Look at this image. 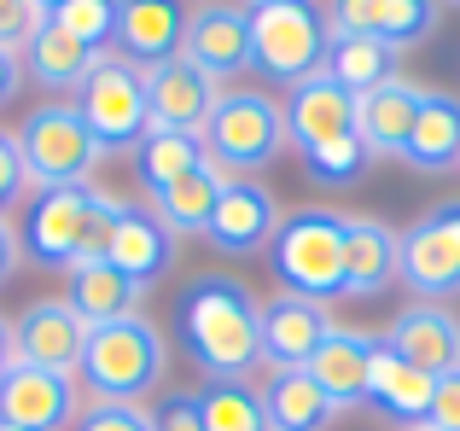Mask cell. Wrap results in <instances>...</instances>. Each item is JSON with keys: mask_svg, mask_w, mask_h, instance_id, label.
<instances>
[{"mask_svg": "<svg viewBox=\"0 0 460 431\" xmlns=\"http://www.w3.org/2000/svg\"><path fill=\"white\" fill-rule=\"evenodd\" d=\"M187 356L210 379H251L262 367V297L239 274H199L175 303Z\"/></svg>", "mask_w": 460, "mask_h": 431, "instance_id": "1", "label": "cell"}, {"mask_svg": "<svg viewBox=\"0 0 460 431\" xmlns=\"http://www.w3.org/2000/svg\"><path fill=\"white\" fill-rule=\"evenodd\" d=\"M111 216H117V193L105 187H53V193H35L30 216H23V257L35 268H53L70 274L82 262L105 257V233H111Z\"/></svg>", "mask_w": 460, "mask_h": 431, "instance_id": "2", "label": "cell"}, {"mask_svg": "<svg viewBox=\"0 0 460 431\" xmlns=\"http://www.w3.org/2000/svg\"><path fill=\"white\" fill-rule=\"evenodd\" d=\"M164 374H169V344L146 315L93 327L88 350H82V367H76L82 391L93 402H140L164 385Z\"/></svg>", "mask_w": 460, "mask_h": 431, "instance_id": "3", "label": "cell"}, {"mask_svg": "<svg viewBox=\"0 0 460 431\" xmlns=\"http://www.w3.org/2000/svg\"><path fill=\"white\" fill-rule=\"evenodd\" d=\"M326 6L314 0H269V6H251V70H262L280 88L321 76L326 70Z\"/></svg>", "mask_w": 460, "mask_h": 431, "instance_id": "4", "label": "cell"}, {"mask_svg": "<svg viewBox=\"0 0 460 431\" xmlns=\"http://www.w3.org/2000/svg\"><path fill=\"white\" fill-rule=\"evenodd\" d=\"M274 274L286 292L314 297V303H338L344 297V216L304 205L292 216H280L274 233Z\"/></svg>", "mask_w": 460, "mask_h": 431, "instance_id": "5", "label": "cell"}, {"mask_svg": "<svg viewBox=\"0 0 460 431\" xmlns=\"http://www.w3.org/2000/svg\"><path fill=\"white\" fill-rule=\"evenodd\" d=\"M18 152H23V170H30L35 193H53V187H88L93 170H100V140L88 135L82 111L70 100H47L23 117L18 128Z\"/></svg>", "mask_w": 460, "mask_h": 431, "instance_id": "6", "label": "cell"}, {"mask_svg": "<svg viewBox=\"0 0 460 431\" xmlns=\"http://www.w3.org/2000/svg\"><path fill=\"white\" fill-rule=\"evenodd\" d=\"M88 123V135L100 140V152H135L152 135V100H146V70L128 65L123 53H100V65L88 70V82L70 100Z\"/></svg>", "mask_w": 460, "mask_h": 431, "instance_id": "7", "label": "cell"}, {"mask_svg": "<svg viewBox=\"0 0 460 431\" xmlns=\"http://www.w3.org/2000/svg\"><path fill=\"white\" fill-rule=\"evenodd\" d=\"M204 158L222 163L227 175H251L269 170L286 152V105H274L257 88H234L216 100L210 123H204Z\"/></svg>", "mask_w": 460, "mask_h": 431, "instance_id": "8", "label": "cell"}, {"mask_svg": "<svg viewBox=\"0 0 460 431\" xmlns=\"http://www.w3.org/2000/svg\"><path fill=\"white\" fill-rule=\"evenodd\" d=\"M396 286H408L420 303L460 297V198L431 205L408 233H396Z\"/></svg>", "mask_w": 460, "mask_h": 431, "instance_id": "9", "label": "cell"}, {"mask_svg": "<svg viewBox=\"0 0 460 431\" xmlns=\"http://www.w3.org/2000/svg\"><path fill=\"white\" fill-rule=\"evenodd\" d=\"M82 414V379L18 362L0 385V420L18 431H70Z\"/></svg>", "mask_w": 460, "mask_h": 431, "instance_id": "10", "label": "cell"}, {"mask_svg": "<svg viewBox=\"0 0 460 431\" xmlns=\"http://www.w3.org/2000/svg\"><path fill=\"white\" fill-rule=\"evenodd\" d=\"M181 58L199 65L210 82L251 70V6L239 0H204L187 12V35H181Z\"/></svg>", "mask_w": 460, "mask_h": 431, "instance_id": "11", "label": "cell"}, {"mask_svg": "<svg viewBox=\"0 0 460 431\" xmlns=\"http://www.w3.org/2000/svg\"><path fill=\"white\" fill-rule=\"evenodd\" d=\"M88 321L70 309V297H35L18 309L12 321V344H18V362L30 367H53V374H76L82 350H88Z\"/></svg>", "mask_w": 460, "mask_h": 431, "instance_id": "12", "label": "cell"}, {"mask_svg": "<svg viewBox=\"0 0 460 431\" xmlns=\"http://www.w3.org/2000/svg\"><path fill=\"white\" fill-rule=\"evenodd\" d=\"M274 233H280V205H274V193L262 181H251V175H234V181L222 187V198H216V216H210V227H204V239H210L222 257H257V251L274 245Z\"/></svg>", "mask_w": 460, "mask_h": 431, "instance_id": "13", "label": "cell"}, {"mask_svg": "<svg viewBox=\"0 0 460 431\" xmlns=\"http://www.w3.org/2000/svg\"><path fill=\"white\" fill-rule=\"evenodd\" d=\"M344 135H356V93L344 82H332L326 70L297 82L292 100H286V146H297V158H309L314 146Z\"/></svg>", "mask_w": 460, "mask_h": 431, "instance_id": "14", "label": "cell"}, {"mask_svg": "<svg viewBox=\"0 0 460 431\" xmlns=\"http://www.w3.org/2000/svg\"><path fill=\"white\" fill-rule=\"evenodd\" d=\"M332 332V309L314 297L280 292L262 303V367H309Z\"/></svg>", "mask_w": 460, "mask_h": 431, "instance_id": "15", "label": "cell"}, {"mask_svg": "<svg viewBox=\"0 0 460 431\" xmlns=\"http://www.w3.org/2000/svg\"><path fill=\"white\" fill-rule=\"evenodd\" d=\"M379 339L391 344L402 362H414L420 374H431V379H443V374L460 367V321H455V309H443V303L396 309L391 327H385Z\"/></svg>", "mask_w": 460, "mask_h": 431, "instance_id": "16", "label": "cell"}, {"mask_svg": "<svg viewBox=\"0 0 460 431\" xmlns=\"http://www.w3.org/2000/svg\"><path fill=\"white\" fill-rule=\"evenodd\" d=\"M175 245H181V239L169 233L164 222H157L152 205H128V198H117L111 233H105V262H117L128 280L152 286V280H164V274H169Z\"/></svg>", "mask_w": 460, "mask_h": 431, "instance_id": "17", "label": "cell"}, {"mask_svg": "<svg viewBox=\"0 0 460 431\" xmlns=\"http://www.w3.org/2000/svg\"><path fill=\"white\" fill-rule=\"evenodd\" d=\"M146 100H152V128L204 135L216 100H222V82H210L199 65H187V58H169V65L146 70Z\"/></svg>", "mask_w": 460, "mask_h": 431, "instance_id": "18", "label": "cell"}, {"mask_svg": "<svg viewBox=\"0 0 460 431\" xmlns=\"http://www.w3.org/2000/svg\"><path fill=\"white\" fill-rule=\"evenodd\" d=\"M181 35H187L181 0H123V6H117V41L111 47L128 65L152 70V65L181 58Z\"/></svg>", "mask_w": 460, "mask_h": 431, "instance_id": "19", "label": "cell"}, {"mask_svg": "<svg viewBox=\"0 0 460 431\" xmlns=\"http://www.w3.org/2000/svg\"><path fill=\"white\" fill-rule=\"evenodd\" d=\"M420 100H426V88L408 82V76H391L385 88L361 93V100H356L361 146H367L373 158H402V152H408V128H414V117H420Z\"/></svg>", "mask_w": 460, "mask_h": 431, "instance_id": "20", "label": "cell"}, {"mask_svg": "<svg viewBox=\"0 0 460 431\" xmlns=\"http://www.w3.org/2000/svg\"><path fill=\"white\" fill-rule=\"evenodd\" d=\"M396 286V233L373 216H344V297H385Z\"/></svg>", "mask_w": 460, "mask_h": 431, "instance_id": "21", "label": "cell"}, {"mask_svg": "<svg viewBox=\"0 0 460 431\" xmlns=\"http://www.w3.org/2000/svg\"><path fill=\"white\" fill-rule=\"evenodd\" d=\"M431 391H438V379L420 374L414 362H402V356L391 350V344H373V367H367V402L379 414H391V420L402 426H426L431 414Z\"/></svg>", "mask_w": 460, "mask_h": 431, "instance_id": "22", "label": "cell"}, {"mask_svg": "<svg viewBox=\"0 0 460 431\" xmlns=\"http://www.w3.org/2000/svg\"><path fill=\"white\" fill-rule=\"evenodd\" d=\"M70 309H76L88 327H111V321H128V315H140V303H146V286L140 280H128L117 262H105V257H93V262H82V268H70Z\"/></svg>", "mask_w": 460, "mask_h": 431, "instance_id": "23", "label": "cell"}, {"mask_svg": "<svg viewBox=\"0 0 460 431\" xmlns=\"http://www.w3.org/2000/svg\"><path fill=\"white\" fill-rule=\"evenodd\" d=\"M373 332H349V327H332L326 344L314 350L309 362V379L338 402V409H356L367 402V367H373Z\"/></svg>", "mask_w": 460, "mask_h": 431, "instance_id": "24", "label": "cell"}, {"mask_svg": "<svg viewBox=\"0 0 460 431\" xmlns=\"http://www.w3.org/2000/svg\"><path fill=\"white\" fill-rule=\"evenodd\" d=\"M100 65V53L93 47H82L70 30H58L53 18L41 23V30L30 35V47H23V76L30 82H41L47 93H58V100H76V88L88 82V70Z\"/></svg>", "mask_w": 460, "mask_h": 431, "instance_id": "25", "label": "cell"}, {"mask_svg": "<svg viewBox=\"0 0 460 431\" xmlns=\"http://www.w3.org/2000/svg\"><path fill=\"white\" fill-rule=\"evenodd\" d=\"M257 391L269 409V431H326L338 414V402L309 379V367H269Z\"/></svg>", "mask_w": 460, "mask_h": 431, "instance_id": "26", "label": "cell"}, {"mask_svg": "<svg viewBox=\"0 0 460 431\" xmlns=\"http://www.w3.org/2000/svg\"><path fill=\"white\" fill-rule=\"evenodd\" d=\"M408 163L420 175H443V170H460V100L443 88H426L420 100V117L408 128Z\"/></svg>", "mask_w": 460, "mask_h": 431, "instance_id": "27", "label": "cell"}, {"mask_svg": "<svg viewBox=\"0 0 460 431\" xmlns=\"http://www.w3.org/2000/svg\"><path fill=\"white\" fill-rule=\"evenodd\" d=\"M227 181H234V175H227L222 163H199L192 175H181L175 187H164L157 198H146V205L157 210V222H164L175 239H187V233H204V227H210L216 198H222Z\"/></svg>", "mask_w": 460, "mask_h": 431, "instance_id": "28", "label": "cell"}, {"mask_svg": "<svg viewBox=\"0 0 460 431\" xmlns=\"http://www.w3.org/2000/svg\"><path fill=\"white\" fill-rule=\"evenodd\" d=\"M396 47L391 41H379V35H332V47H326V76L332 82H344L349 93H373V88H385V82L396 76Z\"/></svg>", "mask_w": 460, "mask_h": 431, "instance_id": "29", "label": "cell"}, {"mask_svg": "<svg viewBox=\"0 0 460 431\" xmlns=\"http://www.w3.org/2000/svg\"><path fill=\"white\" fill-rule=\"evenodd\" d=\"M199 163H210L204 158V140L181 135V128H152L135 146V175H140V187H146V198H157L164 187H175L181 175H192Z\"/></svg>", "mask_w": 460, "mask_h": 431, "instance_id": "30", "label": "cell"}, {"mask_svg": "<svg viewBox=\"0 0 460 431\" xmlns=\"http://www.w3.org/2000/svg\"><path fill=\"white\" fill-rule=\"evenodd\" d=\"M199 420L204 431H269V409L251 379H204Z\"/></svg>", "mask_w": 460, "mask_h": 431, "instance_id": "31", "label": "cell"}, {"mask_svg": "<svg viewBox=\"0 0 460 431\" xmlns=\"http://www.w3.org/2000/svg\"><path fill=\"white\" fill-rule=\"evenodd\" d=\"M443 23V0H379V41H391L396 53L426 47Z\"/></svg>", "mask_w": 460, "mask_h": 431, "instance_id": "32", "label": "cell"}, {"mask_svg": "<svg viewBox=\"0 0 460 431\" xmlns=\"http://www.w3.org/2000/svg\"><path fill=\"white\" fill-rule=\"evenodd\" d=\"M117 6L123 0H65V6L53 12L58 30H70L82 47H93V53H111L117 41Z\"/></svg>", "mask_w": 460, "mask_h": 431, "instance_id": "33", "label": "cell"}, {"mask_svg": "<svg viewBox=\"0 0 460 431\" xmlns=\"http://www.w3.org/2000/svg\"><path fill=\"white\" fill-rule=\"evenodd\" d=\"M373 152L361 146V135H344V140H326V146H314L304 158V175L314 187H349L361 170H367Z\"/></svg>", "mask_w": 460, "mask_h": 431, "instance_id": "34", "label": "cell"}, {"mask_svg": "<svg viewBox=\"0 0 460 431\" xmlns=\"http://www.w3.org/2000/svg\"><path fill=\"white\" fill-rule=\"evenodd\" d=\"M70 431H157V420L140 402H82Z\"/></svg>", "mask_w": 460, "mask_h": 431, "instance_id": "35", "label": "cell"}, {"mask_svg": "<svg viewBox=\"0 0 460 431\" xmlns=\"http://www.w3.org/2000/svg\"><path fill=\"white\" fill-rule=\"evenodd\" d=\"M30 193V170H23V152H18V135L0 128V216H12Z\"/></svg>", "mask_w": 460, "mask_h": 431, "instance_id": "36", "label": "cell"}, {"mask_svg": "<svg viewBox=\"0 0 460 431\" xmlns=\"http://www.w3.org/2000/svg\"><path fill=\"white\" fill-rule=\"evenodd\" d=\"M41 6L35 0H0V47H12V53H23L30 47V35L41 30Z\"/></svg>", "mask_w": 460, "mask_h": 431, "instance_id": "37", "label": "cell"}, {"mask_svg": "<svg viewBox=\"0 0 460 431\" xmlns=\"http://www.w3.org/2000/svg\"><path fill=\"white\" fill-rule=\"evenodd\" d=\"M426 426H431V431H460V367L438 379V391H431V414H426Z\"/></svg>", "mask_w": 460, "mask_h": 431, "instance_id": "38", "label": "cell"}, {"mask_svg": "<svg viewBox=\"0 0 460 431\" xmlns=\"http://www.w3.org/2000/svg\"><path fill=\"white\" fill-rule=\"evenodd\" d=\"M157 431H204L199 420V391H175V397H164V409L152 414Z\"/></svg>", "mask_w": 460, "mask_h": 431, "instance_id": "39", "label": "cell"}, {"mask_svg": "<svg viewBox=\"0 0 460 431\" xmlns=\"http://www.w3.org/2000/svg\"><path fill=\"white\" fill-rule=\"evenodd\" d=\"M18 268H23V233L12 227V216H0V292L12 286Z\"/></svg>", "mask_w": 460, "mask_h": 431, "instance_id": "40", "label": "cell"}, {"mask_svg": "<svg viewBox=\"0 0 460 431\" xmlns=\"http://www.w3.org/2000/svg\"><path fill=\"white\" fill-rule=\"evenodd\" d=\"M23 53H12V47H0V105H12V93L23 88Z\"/></svg>", "mask_w": 460, "mask_h": 431, "instance_id": "41", "label": "cell"}, {"mask_svg": "<svg viewBox=\"0 0 460 431\" xmlns=\"http://www.w3.org/2000/svg\"><path fill=\"white\" fill-rule=\"evenodd\" d=\"M18 367V344H12V321L0 315V374H12Z\"/></svg>", "mask_w": 460, "mask_h": 431, "instance_id": "42", "label": "cell"}, {"mask_svg": "<svg viewBox=\"0 0 460 431\" xmlns=\"http://www.w3.org/2000/svg\"><path fill=\"white\" fill-rule=\"evenodd\" d=\"M35 6H41V18H53V12L65 6V0H35Z\"/></svg>", "mask_w": 460, "mask_h": 431, "instance_id": "43", "label": "cell"}, {"mask_svg": "<svg viewBox=\"0 0 460 431\" xmlns=\"http://www.w3.org/2000/svg\"><path fill=\"white\" fill-rule=\"evenodd\" d=\"M245 6H269V0H245Z\"/></svg>", "mask_w": 460, "mask_h": 431, "instance_id": "44", "label": "cell"}, {"mask_svg": "<svg viewBox=\"0 0 460 431\" xmlns=\"http://www.w3.org/2000/svg\"><path fill=\"white\" fill-rule=\"evenodd\" d=\"M0 431H18V426H6V420H0Z\"/></svg>", "mask_w": 460, "mask_h": 431, "instance_id": "45", "label": "cell"}, {"mask_svg": "<svg viewBox=\"0 0 460 431\" xmlns=\"http://www.w3.org/2000/svg\"><path fill=\"white\" fill-rule=\"evenodd\" d=\"M408 431H431V426H408Z\"/></svg>", "mask_w": 460, "mask_h": 431, "instance_id": "46", "label": "cell"}, {"mask_svg": "<svg viewBox=\"0 0 460 431\" xmlns=\"http://www.w3.org/2000/svg\"><path fill=\"white\" fill-rule=\"evenodd\" d=\"M443 6H460V0H443Z\"/></svg>", "mask_w": 460, "mask_h": 431, "instance_id": "47", "label": "cell"}, {"mask_svg": "<svg viewBox=\"0 0 460 431\" xmlns=\"http://www.w3.org/2000/svg\"><path fill=\"white\" fill-rule=\"evenodd\" d=\"M0 385H6V374H0Z\"/></svg>", "mask_w": 460, "mask_h": 431, "instance_id": "48", "label": "cell"}, {"mask_svg": "<svg viewBox=\"0 0 460 431\" xmlns=\"http://www.w3.org/2000/svg\"><path fill=\"white\" fill-rule=\"evenodd\" d=\"M199 6H204V0H199Z\"/></svg>", "mask_w": 460, "mask_h": 431, "instance_id": "49", "label": "cell"}]
</instances>
